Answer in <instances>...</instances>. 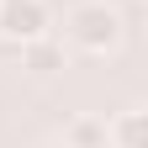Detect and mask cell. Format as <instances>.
<instances>
[{
  "label": "cell",
  "instance_id": "8992f818",
  "mask_svg": "<svg viewBox=\"0 0 148 148\" xmlns=\"http://www.w3.org/2000/svg\"><path fill=\"white\" fill-rule=\"evenodd\" d=\"M58 148H64V143H58Z\"/></svg>",
  "mask_w": 148,
  "mask_h": 148
},
{
  "label": "cell",
  "instance_id": "5b68a950",
  "mask_svg": "<svg viewBox=\"0 0 148 148\" xmlns=\"http://www.w3.org/2000/svg\"><path fill=\"white\" fill-rule=\"evenodd\" d=\"M64 148H106V127H101V122H90V116H79V122L69 127Z\"/></svg>",
  "mask_w": 148,
  "mask_h": 148
},
{
  "label": "cell",
  "instance_id": "7a4b0ae2",
  "mask_svg": "<svg viewBox=\"0 0 148 148\" xmlns=\"http://www.w3.org/2000/svg\"><path fill=\"white\" fill-rule=\"evenodd\" d=\"M53 27V5L48 0H0V37L5 42H32V37H48Z\"/></svg>",
  "mask_w": 148,
  "mask_h": 148
},
{
  "label": "cell",
  "instance_id": "3957f363",
  "mask_svg": "<svg viewBox=\"0 0 148 148\" xmlns=\"http://www.w3.org/2000/svg\"><path fill=\"white\" fill-rule=\"evenodd\" d=\"M106 143H111V148H148V116H143L138 106L122 111V116L106 127Z\"/></svg>",
  "mask_w": 148,
  "mask_h": 148
},
{
  "label": "cell",
  "instance_id": "6da1fadb",
  "mask_svg": "<svg viewBox=\"0 0 148 148\" xmlns=\"http://www.w3.org/2000/svg\"><path fill=\"white\" fill-rule=\"evenodd\" d=\"M64 32L79 53H111L122 42V16L106 5V0H79L69 16H64Z\"/></svg>",
  "mask_w": 148,
  "mask_h": 148
},
{
  "label": "cell",
  "instance_id": "277c9868",
  "mask_svg": "<svg viewBox=\"0 0 148 148\" xmlns=\"http://www.w3.org/2000/svg\"><path fill=\"white\" fill-rule=\"evenodd\" d=\"M21 69H32V74H58L64 69V48L53 42V37H32V42H21Z\"/></svg>",
  "mask_w": 148,
  "mask_h": 148
}]
</instances>
